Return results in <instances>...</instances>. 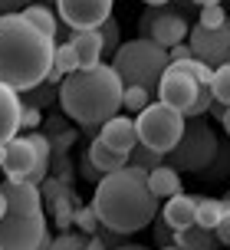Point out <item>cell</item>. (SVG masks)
<instances>
[{
    "mask_svg": "<svg viewBox=\"0 0 230 250\" xmlns=\"http://www.w3.org/2000/svg\"><path fill=\"white\" fill-rule=\"evenodd\" d=\"M138 33L154 40L158 46L171 50L174 43H184V40H188L191 23H188V17L178 13L171 3H158V7H148V10L138 17Z\"/></svg>",
    "mask_w": 230,
    "mask_h": 250,
    "instance_id": "cell-9",
    "label": "cell"
},
{
    "mask_svg": "<svg viewBox=\"0 0 230 250\" xmlns=\"http://www.w3.org/2000/svg\"><path fill=\"white\" fill-rule=\"evenodd\" d=\"M214 230H217L220 244H227V247H230V204H227V211H224V217L217 221V227H214Z\"/></svg>",
    "mask_w": 230,
    "mask_h": 250,
    "instance_id": "cell-40",
    "label": "cell"
},
{
    "mask_svg": "<svg viewBox=\"0 0 230 250\" xmlns=\"http://www.w3.org/2000/svg\"><path fill=\"white\" fill-rule=\"evenodd\" d=\"M230 17H227V10L220 7V3H204L201 7V20L197 23H204V26H220V23H227Z\"/></svg>",
    "mask_w": 230,
    "mask_h": 250,
    "instance_id": "cell-35",
    "label": "cell"
},
{
    "mask_svg": "<svg viewBox=\"0 0 230 250\" xmlns=\"http://www.w3.org/2000/svg\"><path fill=\"white\" fill-rule=\"evenodd\" d=\"M79 178H82V181H89V185H99V181H102V171H99V168L92 165L89 148L79 155Z\"/></svg>",
    "mask_w": 230,
    "mask_h": 250,
    "instance_id": "cell-36",
    "label": "cell"
},
{
    "mask_svg": "<svg viewBox=\"0 0 230 250\" xmlns=\"http://www.w3.org/2000/svg\"><path fill=\"white\" fill-rule=\"evenodd\" d=\"M46 3H56V0H46Z\"/></svg>",
    "mask_w": 230,
    "mask_h": 250,
    "instance_id": "cell-52",
    "label": "cell"
},
{
    "mask_svg": "<svg viewBox=\"0 0 230 250\" xmlns=\"http://www.w3.org/2000/svg\"><path fill=\"white\" fill-rule=\"evenodd\" d=\"M20 112H23V102L20 92L7 83H0V142H10L20 132Z\"/></svg>",
    "mask_w": 230,
    "mask_h": 250,
    "instance_id": "cell-15",
    "label": "cell"
},
{
    "mask_svg": "<svg viewBox=\"0 0 230 250\" xmlns=\"http://www.w3.org/2000/svg\"><path fill=\"white\" fill-rule=\"evenodd\" d=\"M0 171L10 181L43 185L50 175V138H46V132H30L26 138H10L7 142V162Z\"/></svg>",
    "mask_w": 230,
    "mask_h": 250,
    "instance_id": "cell-7",
    "label": "cell"
},
{
    "mask_svg": "<svg viewBox=\"0 0 230 250\" xmlns=\"http://www.w3.org/2000/svg\"><path fill=\"white\" fill-rule=\"evenodd\" d=\"M227 62H230V56H227Z\"/></svg>",
    "mask_w": 230,
    "mask_h": 250,
    "instance_id": "cell-53",
    "label": "cell"
},
{
    "mask_svg": "<svg viewBox=\"0 0 230 250\" xmlns=\"http://www.w3.org/2000/svg\"><path fill=\"white\" fill-rule=\"evenodd\" d=\"M148 102H152V89H145V86H125V96H122V109H125V112H141Z\"/></svg>",
    "mask_w": 230,
    "mask_h": 250,
    "instance_id": "cell-29",
    "label": "cell"
},
{
    "mask_svg": "<svg viewBox=\"0 0 230 250\" xmlns=\"http://www.w3.org/2000/svg\"><path fill=\"white\" fill-rule=\"evenodd\" d=\"M99 237H102L105 240V244H109V250H112V247H122V244H128V234H118V230H112V227H99Z\"/></svg>",
    "mask_w": 230,
    "mask_h": 250,
    "instance_id": "cell-38",
    "label": "cell"
},
{
    "mask_svg": "<svg viewBox=\"0 0 230 250\" xmlns=\"http://www.w3.org/2000/svg\"><path fill=\"white\" fill-rule=\"evenodd\" d=\"M39 194H43V208L53 214L56 227L59 230H73V224H76V208H79L76 185H66L56 175H46V181L39 185Z\"/></svg>",
    "mask_w": 230,
    "mask_h": 250,
    "instance_id": "cell-10",
    "label": "cell"
},
{
    "mask_svg": "<svg viewBox=\"0 0 230 250\" xmlns=\"http://www.w3.org/2000/svg\"><path fill=\"white\" fill-rule=\"evenodd\" d=\"M30 3H37V0H0V13H20Z\"/></svg>",
    "mask_w": 230,
    "mask_h": 250,
    "instance_id": "cell-41",
    "label": "cell"
},
{
    "mask_svg": "<svg viewBox=\"0 0 230 250\" xmlns=\"http://www.w3.org/2000/svg\"><path fill=\"white\" fill-rule=\"evenodd\" d=\"M217 132L207 125L204 115H197V119H188L184 125V135L178 138V145L165 155V165L171 168H178L181 175H201L207 165L214 162V155H217Z\"/></svg>",
    "mask_w": 230,
    "mask_h": 250,
    "instance_id": "cell-6",
    "label": "cell"
},
{
    "mask_svg": "<svg viewBox=\"0 0 230 250\" xmlns=\"http://www.w3.org/2000/svg\"><path fill=\"white\" fill-rule=\"evenodd\" d=\"M174 244L184 250H220L217 230L214 227H201V224H191V227H178L174 230Z\"/></svg>",
    "mask_w": 230,
    "mask_h": 250,
    "instance_id": "cell-18",
    "label": "cell"
},
{
    "mask_svg": "<svg viewBox=\"0 0 230 250\" xmlns=\"http://www.w3.org/2000/svg\"><path fill=\"white\" fill-rule=\"evenodd\" d=\"M7 214V194H3V188H0V217Z\"/></svg>",
    "mask_w": 230,
    "mask_h": 250,
    "instance_id": "cell-46",
    "label": "cell"
},
{
    "mask_svg": "<svg viewBox=\"0 0 230 250\" xmlns=\"http://www.w3.org/2000/svg\"><path fill=\"white\" fill-rule=\"evenodd\" d=\"M99 37H102V56H105V60H112L115 50L122 46V37H118V20H115V17H109V20L99 26Z\"/></svg>",
    "mask_w": 230,
    "mask_h": 250,
    "instance_id": "cell-27",
    "label": "cell"
},
{
    "mask_svg": "<svg viewBox=\"0 0 230 250\" xmlns=\"http://www.w3.org/2000/svg\"><path fill=\"white\" fill-rule=\"evenodd\" d=\"M115 0H56V13L69 30H99L112 17Z\"/></svg>",
    "mask_w": 230,
    "mask_h": 250,
    "instance_id": "cell-12",
    "label": "cell"
},
{
    "mask_svg": "<svg viewBox=\"0 0 230 250\" xmlns=\"http://www.w3.org/2000/svg\"><path fill=\"white\" fill-rule=\"evenodd\" d=\"M188 43H191V50L197 60H204L207 66H224L230 56V20L220 26H204L197 23L191 26V33H188Z\"/></svg>",
    "mask_w": 230,
    "mask_h": 250,
    "instance_id": "cell-11",
    "label": "cell"
},
{
    "mask_svg": "<svg viewBox=\"0 0 230 250\" xmlns=\"http://www.w3.org/2000/svg\"><path fill=\"white\" fill-rule=\"evenodd\" d=\"M39 125H43V112H39L37 105H23V112H20V128H23V132H37Z\"/></svg>",
    "mask_w": 230,
    "mask_h": 250,
    "instance_id": "cell-37",
    "label": "cell"
},
{
    "mask_svg": "<svg viewBox=\"0 0 230 250\" xmlns=\"http://www.w3.org/2000/svg\"><path fill=\"white\" fill-rule=\"evenodd\" d=\"M197 201H201V194H174V198H168L165 211H161V217H165L168 224L174 227H191L197 224Z\"/></svg>",
    "mask_w": 230,
    "mask_h": 250,
    "instance_id": "cell-16",
    "label": "cell"
},
{
    "mask_svg": "<svg viewBox=\"0 0 230 250\" xmlns=\"http://www.w3.org/2000/svg\"><path fill=\"white\" fill-rule=\"evenodd\" d=\"M89 158H92V165H96L102 175H112V171H122V168H128V155H122V151H112L99 135L89 142Z\"/></svg>",
    "mask_w": 230,
    "mask_h": 250,
    "instance_id": "cell-20",
    "label": "cell"
},
{
    "mask_svg": "<svg viewBox=\"0 0 230 250\" xmlns=\"http://www.w3.org/2000/svg\"><path fill=\"white\" fill-rule=\"evenodd\" d=\"M148 7H158V3H168V0H145Z\"/></svg>",
    "mask_w": 230,
    "mask_h": 250,
    "instance_id": "cell-49",
    "label": "cell"
},
{
    "mask_svg": "<svg viewBox=\"0 0 230 250\" xmlns=\"http://www.w3.org/2000/svg\"><path fill=\"white\" fill-rule=\"evenodd\" d=\"M99 138H102L112 151L128 155V151L138 145V125H135V119H128V115H112L109 122H102Z\"/></svg>",
    "mask_w": 230,
    "mask_h": 250,
    "instance_id": "cell-14",
    "label": "cell"
},
{
    "mask_svg": "<svg viewBox=\"0 0 230 250\" xmlns=\"http://www.w3.org/2000/svg\"><path fill=\"white\" fill-rule=\"evenodd\" d=\"M174 66L188 69V73H191L197 83H211V79H214V66H207V62L197 60V56H191V60H184V62H174Z\"/></svg>",
    "mask_w": 230,
    "mask_h": 250,
    "instance_id": "cell-34",
    "label": "cell"
},
{
    "mask_svg": "<svg viewBox=\"0 0 230 250\" xmlns=\"http://www.w3.org/2000/svg\"><path fill=\"white\" fill-rule=\"evenodd\" d=\"M152 237H154L158 247H171L174 244V227L168 224L161 214H154V221H152Z\"/></svg>",
    "mask_w": 230,
    "mask_h": 250,
    "instance_id": "cell-33",
    "label": "cell"
},
{
    "mask_svg": "<svg viewBox=\"0 0 230 250\" xmlns=\"http://www.w3.org/2000/svg\"><path fill=\"white\" fill-rule=\"evenodd\" d=\"M92 208L105 227L118 234H138L154 221L158 214V198L148 188V171L141 168H122L112 175H102L92 194Z\"/></svg>",
    "mask_w": 230,
    "mask_h": 250,
    "instance_id": "cell-2",
    "label": "cell"
},
{
    "mask_svg": "<svg viewBox=\"0 0 230 250\" xmlns=\"http://www.w3.org/2000/svg\"><path fill=\"white\" fill-rule=\"evenodd\" d=\"M158 250H184V247H178V244H171V247H158Z\"/></svg>",
    "mask_w": 230,
    "mask_h": 250,
    "instance_id": "cell-50",
    "label": "cell"
},
{
    "mask_svg": "<svg viewBox=\"0 0 230 250\" xmlns=\"http://www.w3.org/2000/svg\"><path fill=\"white\" fill-rule=\"evenodd\" d=\"M30 20V23H37L43 33H50L53 40L63 37V26H59V13H53V7H46V3H30L26 10H20Z\"/></svg>",
    "mask_w": 230,
    "mask_h": 250,
    "instance_id": "cell-22",
    "label": "cell"
},
{
    "mask_svg": "<svg viewBox=\"0 0 230 250\" xmlns=\"http://www.w3.org/2000/svg\"><path fill=\"white\" fill-rule=\"evenodd\" d=\"M89 247V234L82 230H59V237H53L50 250H86Z\"/></svg>",
    "mask_w": 230,
    "mask_h": 250,
    "instance_id": "cell-28",
    "label": "cell"
},
{
    "mask_svg": "<svg viewBox=\"0 0 230 250\" xmlns=\"http://www.w3.org/2000/svg\"><path fill=\"white\" fill-rule=\"evenodd\" d=\"M122 96H125V83L118 79L112 62L105 66H92V69H76L59 83V105L69 122L82 125H99L109 122L112 115L122 112Z\"/></svg>",
    "mask_w": 230,
    "mask_h": 250,
    "instance_id": "cell-3",
    "label": "cell"
},
{
    "mask_svg": "<svg viewBox=\"0 0 230 250\" xmlns=\"http://www.w3.org/2000/svg\"><path fill=\"white\" fill-rule=\"evenodd\" d=\"M3 162H7V142H0V168H3Z\"/></svg>",
    "mask_w": 230,
    "mask_h": 250,
    "instance_id": "cell-47",
    "label": "cell"
},
{
    "mask_svg": "<svg viewBox=\"0 0 230 250\" xmlns=\"http://www.w3.org/2000/svg\"><path fill=\"white\" fill-rule=\"evenodd\" d=\"M224 201H227V204H230V194H227V198H224Z\"/></svg>",
    "mask_w": 230,
    "mask_h": 250,
    "instance_id": "cell-51",
    "label": "cell"
},
{
    "mask_svg": "<svg viewBox=\"0 0 230 250\" xmlns=\"http://www.w3.org/2000/svg\"><path fill=\"white\" fill-rule=\"evenodd\" d=\"M211 105H214V86L211 83H201V89H197V96H194V102L188 105V119H197V115L211 112Z\"/></svg>",
    "mask_w": 230,
    "mask_h": 250,
    "instance_id": "cell-30",
    "label": "cell"
},
{
    "mask_svg": "<svg viewBox=\"0 0 230 250\" xmlns=\"http://www.w3.org/2000/svg\"><path fill=\"white\" fill-rule=\"evenodd\" d=\"M171 66V56H168L165 46H158L154 40L138 37L122 43L112 56V69L118 73V79L125 86H145V89H158L165 69Z\"/></svg>",
    "mask_w": 230,
    "mask_h": 250,
    "instance_id": "cell-5",
    "label": "cell"
},
{
    "mask_svg": "<svg viewBox=\"0 0 230 250\" xmlns=\"http://www.w3.org/2000/svg\"><path fill=\"white\" fill-rule=\"evenodd\" d=\"M56 40L23 13H0V83L17 92L39 86L53 69Z\"/></svg>",
    "mask_w": 230,
    "mask_h": 250,
    "instance_id": "cell-1",
    "label": "cell"
},
{
    "mask_svg": "<svg viewBox=\"0 0 230 250\" xmlns=\"http://www.w3.org/2000/svg\"><path fill=\"white\" fill-rule=\"evenodd\" d=\"M197 178L207 181V185H220V181H227V178H230V135L217 142V155H214V162L207 165Z\"/></svg>",
    "mask_w": 230,
    "mask_h": 250,
    "instance_id": "cell-21",
    "label": "cell"
},
{
    "mask_svg": "<svg viewBox=\"0 0 230 250\" xmlns=\"http://www.w3.org/2000/svg\"><path fill=\"white\" fill-rule=\"evenodd\" d=\"M69 43H73L76 53H79V69H92V66H99V62L105 60L99 30H73Z\"/></svg>",
    "mask_w": 230,
    "mask_h": 250,
    "instance_id": "cell-17",
    "label": "cell"
},
{
    "mask_svg": "<svg viewBox=\"0 0 230 250\" xmlns=\"http://www.w3.org/2000/svg\"><path fill=\"white\" fill-rule=\"evenodd\" d=\"M76 227L82 230V234H99V227H102V221H99V214H96V208L92 204H79L76 208Z\"/></svg>",
    "mask_w": 230,
    "mask_h": 250,
    "instance_id": "cell-31",
    "label": "cell"
},
{
    "mask_svg": "<svg viewBox=\"0 0 230 250\" xmlns=\"http://www.w3.org/2000/svg\"><path fill=\"white\" fill-rule=\"evenodd\" d=\"M197 7H204V3H220V0H194Z\"/></svg>",
    "mask_w": 230,
    "mask_h": 250,
    "instance_id": "cell-48",
    "label": "cell"
},
{
    "mask_svg": "<svg viewBox=\"0 0 230 250\" xmlns=\"http://www.w3.org/2000/svg\"><path fill=\"white\" fill-rule=\"evenodd\" d=\"M53 66H59L66 76L79 69V53H76V46H73L69 40H59V43H56V56H53Z\"/></svg>",
    "mask_w": 230,
    "mask_h": 250,
    "instance_id": "cell-26",
    "label": "cell"
},
{
    "mask_svg": "<svg viewBox=\"0 0 230 250\" xmlns=\"http://www.w3.org/2000/svg\"><path fill=\"white\" fill-rule=\"evenodd\" d=\"M161 162H165V155L148 148V145H141V142L128 151V165H132V168H141V171H152V168H158Z\"/></svg>",
    "mask_w": 230,
    "mask_h": 250,
    "instance_id": "cell-25",
    "label": "cell"
},
{
    "mask_svg": "<svg viewBox=\"0 0 230 250\" xmlns=\"http://www.w3.org/2000/svg\"><path fill=\"white\" fill-rule=\"evenodd\" d=\"M168 56H171V62H184V60H191L194 50H191V43L184 40V43H174L171 50H168Z\"/></svg>",
    "mask_w": 230,
    "mask_h": 250,
    "instance_id": "cell-39",
    "label": "cell"
},
{
    "mask_svg": "<svg viewBox=\"0 0 230 250\" xmlns=\"http://www.w3.org/2000/svg\"><path fill=\"white\" fill-rule=\"evenodd\" d=\"M86 250H109V244H105L99 234H92V237H89V247H86Z\"/></svg>",
    "mask_w": 230,
    "mask_h": 250,
    "instance_id": "cell-43",
    "label": "cell"
},
{
    "mask_svg": "<svg viewBox=\"0 0 230 250\" xmlns=\"http://www.w3.org/2000/svg\"><path fill=\"white\" fill-rule=\"evenodd\" d=\"M20 102H23V105H37V109H50L53 102H59V86H53V83L43 79L39 86L20 92Z\"/></svg>",
    "mask_w": 230,
    "mask_h": 250,
    "instance_id": "cell-23",
    "label": "cell"
},
{
    "mask_svg": "<svg viewBox=\"0 0 230 250\" xmlns=\"http://www.w3.org/2000/svg\"><path fill=\"white\" fill-rule=\"evenodd\" d=\"M211 86H214V99L224 102V105H230V62H224V66L214 69Z\"/></svg>",
    "mask_w": 230,
    "mask_h": 250,
    "instance_id": "cell-32",
    "label": "cell"
},
{
    "mask_svg": "<svg viewBox=\"0 0 230 250\" xmlns=\"http://www.w3.org/2000/svg\"><path fill=\"white\" fill-rule=\"evenodd\" d=\"M0 188L7 194V214L0 217V250H37L50 237L39 185L7 178Z\"/></svg>",
    "mask_w": 230,
    "mask_h": 250,
    "instance_id": "cell-4",
    "label": "cell"
},
{
    "mask_svg": "<svg viewBox=\"0 0 230 250\" xmlns=\"http://www.w3.org/2000/svg\"><path fill=\"white\" fill-rule=\"evenodd\" d=\"M148 188L154 191V198L161 201V198H174V194H181L184 188H181V171L178 168H171V165H158V168H152L148 171Z\"/></svg>",
    "mask_w": 230,
    "mask_h": 250,
    "instance_id": "cell-19",
    "label": "cell"
},
{
    "mask_svg": "<svg viewBox=\"0 0 230 250\" xmlns=\"http://www.w3.org/2000/svg\"><path fill=\"white\" fill-rule=\"evenodd\" d=\"M197 89H201V83L188 69H181V66L171 62L165 69V76H161V83H158V99L165 105H171V109H178V112H188V105L194 102Z\"/></svg>",
    "mask_w": 230,
    "mask_h": 250,
    "instance_id": "cell-13",
    "label": "cell"
},
{
    "mask_svg": "<svg viewBox=\"0 0 230 250\" xmlns=\"http://www.w3.org/2000/svg\"><path fill=\"white\" fill-rule=\"evenodd\" d=\"M224 211H227V201L224 198H204V194H201V201H197V224L201 227H217Z\"/></svg>",
    "mask_w": 230,
    "mask_h": 250,
    "instance_id": "cell-24",
    "label": "cell"
},
{
    "mask_svg": "<svg viewBox=\"0 0 230 250\" xmlns=\"http://www.w3.org/2000/svg\"><path fill=\"white\" fill-rule=\"evenodd\" d=\"M112 250H152V247H145V244H132V240H128V244H122V247H112Z\"/></svg>",
    "mask_w": 230,
    "mask_h": 250,
    "instance_id": "cell-45",
    "label": "cell"
},
{
    "mask_svg": "<svg viewBox=\"0 0 230 250\" xmlns=\"http://www.w3.org/2000/svg\"><path fill=\"white\" fill-rule=\"evenodd\" d=\"M63 79H66V73H63V69H59V66H53L50 73H46V83H53V86H59Z\"/></svg>",
    "mask_w": 230,
    "mask_h": 250,
    "instance_id": "cell-42",
    "label": "cell"
},
{
    "mask_svg": "<svg viewBox=\"0 0 230 250\" xmlns=\"http://www.w3.org/2000/svg\"><path fill=\"white\" fill-rule=\"evenodd\" d=\"M135 125H138V142L141 145H148V148L168 155V151L178 145V138L184 135L188 115L178 112V109H171V105H165V102L158 99V102H148V105L141 109L138 119H135Z\"/></svg>",
    "mask_w": 230,
    "mask_h": 250,
    "instance_id": "cell-8",
    "label": "cell"
},
{
    "mask_svg": "<svg viewBox=\"0 0 230 250\" xmlns=\"http://www.w3.org/2000/svg\"><path fill=\"white\" fill-rule=\"evenodd\" d=\"M220 125L227 128V135H230V105H224V112H220Z\"/></svg>",
    "mask_w": 230,
    "mask_h": 250,
    "instance_id": "cell-44",
    "label": "cell"
}]
</instances>
